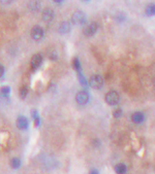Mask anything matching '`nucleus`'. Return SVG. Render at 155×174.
<instances>
[{
    "label": "nucleus",
    "instance_id": "f257e3e1",
    "mask_svg": "<svg viewBox=\"0 0 155 174\" xmlns=\"http://www.w3.org/2000/svg\"><path fill=\"white\" fill-rule=\"evenodd\" d=\"M105 100L111 106H116L120 102V96H119V94L116 91H110L105 95Z\"/></svg>",
    "mask_w": 155,
    "mask_h": 174
},
{
    "label": "nucleus",
    "instance_id": "f03ea898",
    "mask_svg": "<svg viewBox=\"0 0 155 174\" xmlns=\"http://www.w3.org/2000/svg\"><path fill=\"white\" fill-rule=\"evenodd\" d=\"M89 85L92 89L99 90L103 86V78L99 74H94L89 78Z\"/></svg>",
    "mask_w": 155,
    "mask_h": 174
},
{
    "label": "nucleus",
    "instance_id": "7ed1b4c3",
    "mask_svg": "<svg viewBox=\"0 0 155 174\" xmlns=\"http://www.w3.org/2000/svg\"><path fill=\"white\" fill-rule=\"evenodd\" d=\"M72 21L75 25H84L86 23V15L81 10H78L72 15Z\"/></svg>",
    "mask_w": 155,
    "mask_h": 174
},
{
    "label": "nucleus",
    "instance_id": "20e7f679",
    "mask_svg": "<svg viewBox=\"0 0 155 174\" xmlns=\"http://www.w3.org/2000/svg\"><path fill=\"white\" fill-rule=\"evenodd\" d=\"M97 30H98V24L95 23V22H92L89 25H87L85 28H84V34L86 36H93V35L96 33Z\"/></svg>",
    "mask_w": 155,
    "mask_h": 174
},
{
    "label": "nucleus",
    "instance_id": "39448f33",
    "mask_svg": "<svg viewBox=\"0 0 155 174\" xmlns=\"http://www.w3.org/2000/svg\"><path fill=\"white\" fill-rule=\"evenodd\" d=\"M76 101L79 105H85L88 103L89 101V95L87 92L85 91H81L79 92L77 94V96H76Z\"/></svg>",
    "mask_w": 155,
    "mask_h": 174
},
{
    "label": "nucleus",
    "instance_id": "423d86ee",
    "mask_svg": "<svg viewBox=\"0 0 155 174\" xmlns=\"http://www.w3.org/2000/svg\"><path fill=\"white\" fill-rule=\"evenodd\" d=\"M42 63V56L39 55V54H36L32 57L31 59V68L32 70H36L37 68L40 67V65Z\"/></svg>",
    "mask_w": 155,
    "mask_h": 174
},
{
    "label": "nucleus",
    "instance_id": "0eeeda50",
    "mask_svg": "<svg viewBox=\"0 0 155 174\" xmlns=\"http://www.w3.org/2000/svg\"><path fill=\"white\" fill-rule=\"evenodd\" d=\"M31 36H32V38H33L34 40L42 39V37H43V30H42V27H39V26L34 27V28L32 29V31H31Z\"/></svg>",
    "mask_w": 155,
    "mask_h": 174
},
{
    "label": "nucleus",
    "instance_id": "6e6552de",
    "mask_svg": "<svg viewBox=\"0 0 155 174\" xmlns=\"http://www.w3.org/2000/svg\"><path fill=\"white\" fill-rule=\"evenodd\" d=\"M42 20L45 21V22H47V23H49V22H51V21H53V19H54V12H53V9H46L42 12Z\"/></svg>",
    "mask_w": 155,
    "mask_h": 174
},
{
    "label": "nucleus",
    "instance_id": "1a4fd4ad",
    "mask_svg": "<svg viewBox=\"0 0 155 174\" xmlns=\"http://www.w3.org/2000/svg\"><path fill=\"white\" fill-rule=\"evenodd\" d=\"M131 119L135 124H142L145 121V115L141 111H137L131 115Z\"/></svg>",
    "mask_w": 155,
    "mask_h": 174
},
{
    "label": "nucleus",
    "instance_id": "9d476101",
    "mask_svg": "<svg viewBox=\"0 0 155 174\" xmlns=\"http://www.w3.org/2000/svg\"><path fill=\"white\" fill-rule=\"evenodd\" d=\"M17 127L21 130H25L28 127V121H27L26 118L24 116H20L17 119Z\"/></svg>",
    "mask_w": 155,
    "mask_h": 174
},
{
    "label": "nucleus",
    "instance_id": "9b49d317",
    "mask_svg": "<svg viewBox=\"0 0 155 174\" xmlns=\"http://www.w3.org/2000/svg\"><path fill=\"white\" fill-rule=\"evenodd\" d=\"M70 31V24L68 22H62L59 26V32L61 34H66Z\"/></svg>",
    "mask_w": 155,
    "mask_h": 174
},
{
    "label": "nucleus",
    "instance_id": "f8f14e48",
    "mask_svg": "<svg viewBox=\"0 0 155 174\" xmlns=\"http://www.w3.org/2000/svg\"><path fill=\"white\" fill-rule=\"evenodd\" d=\"M146 15L149 17H153L155 16V4L151 3L146 7Z\"/></svg>",
    "mask_w": 155,
    "mask_h": 174
},
{
    "label": "nucleus",
    "instance_id": "ddd939ff",
    "mask_svg": "<svg viewBox=\"0 0 155 174\" xmlns=\"http://www.w3.org/2000/svg\"><path fill=\"white\" fill-rule=\"evenodd\" d=\"M115 171L119 174L125 173L126 172V166H125L124 164H117L115 166Z\"/></svg>",
    "mask_w": 155,
    "mask_h": 174
},
{
    "label": "nucleus",
    "instance_id": "4468645a",
    "mask_svg": "<svg viewBox=\"0 0 155 174\" xmlns=\"http://www.w3.org/2000/svg\"><path fill=\"white\" fill-rule=\"evenodd\" d=\"M29 7H30L31 10H37L40 7V3L39 1H36V0H33V1H31L30 3H29Z\"/></svg>",
    "mask_w": 155,
    "mask_h": 174
},
{
    "label": "nucleus",
    "instance_id": "2eb2a0df",
    "mask_svg": "<svg viewBox=\"0 0 155 174\" xmlns=\"http://www.w3.org/2000/svg\"><path fill=\"white\" fill-rule=\"evenodd\" d=\"M9 94V87H3V88L0 90V95H1V96L6 97Z\"/></svg>",
    "mask_w": 155,
    "mask_h": 174
},
{
    "label": "nucleus",
    "instance_id": "dca6fc26",
    "mask_svg": "<svg viewBox=\"0 0 155 174\" xmlns=\"http://www.w3.org/2000/svg\"><path fill=\"white\" fill-rule=\"evenodd\" d=\"M20 164H21V162H20V160L19 159H17V158H16V159H13L12 160V167L13 168H18L19 166H20Z\"/></svg>",
    "mask_w": 155,
    "mask_h": 174
},
{
    "label": "nucleus",
    "instance_id": "f3484780",
    "mask_svg": "<svg viewBox=\"0 0 155 174\" xmlns=\"http://www.w3.org/2000/svg\"><path fill=\"white\" fill-rule=\"evenodd\" d=\"M73 67L76 68V70H78V71H80L81 70V64H80V61H79V59L76 58L73 60Z\"/></svg>",
    "mask_w": 155,
    "mask_h": 174
},
{
    "label": "nucleus",
    "instance_id": "a211bd4d",
    "mask_svg": "<svg viewBox=\"0 0 155 174\" xmlns=\"http://www.w3.org/2000/svg\"><path fill=\"white\" fill-rule=\"evenodd\" d=\"M27 88L26 87H23V88L21 89V92H20V96H21V98L22 99H24V98L26 97V95H27Z\"/></svg>",
    "mask_w": 155,
    "mask_h": 174
},
{
    "label": "nucleus",
    "instance_id": "6ab92c4d",
    "mask_svg": "<svg viewBox=\"0 0 155 174\" xmlns=\"http://www.w3.org/2000/svg\"><path fill=\"white\" fill-rule=\"evenodd\" d=\"M113 115H114V116H115L116 119L120 118V116L122 115V110L120 109V108H117V109L113 112Z\"/></svg>",
    "mask_w": 155,
    "mask_h": 174
},
{
    "label": "nucleus",
    "instance_id": "aec40b11",
    "mask_svg": "<svg viewBox=\"0 0 155 174\" xmlns=\"http://www.w3.org/2000/svg\"><path fill=\"white\" fill-rule=\"evenodd\" d=\"M79 77H80L81 83H82L84 87H87V86H88V83H87V80H85V78H84V76L82 75V73H80V74H79Z\"/></svg>",
    "mask_w": 155,
    "mask_h": 174
},
{
    "label": "nucleus",
    "instance_id": "412c9836",
    "mask_svg": "<svg viewBox=\"0 0 155 174\" xmlns=\"http://www.w3.org/2000/svg\"><path fill=\"white\" fill-rule=\"evenodd\" d=\"M13 0H0V3L1 4H9L12 3Z\"/></svg>",
    "mask_w": 155,
    "mask_h": 174
},
{
    "label": "nucleus",
    "instance_id": "4be33fe9",
    "mask_svg": "<svg viewBox=\"0 0 155 174\" xmlns=\"http://www.w3.org/2000/svg\"><path fill=\"white\" fill-rule=\"evenodd\" d=\"M3 73H4V68H3V66H2V65H0V78L2 77Z\"/></svg>",
    "mask_w": 155,
    "mask_h": 174
},
{
    "label": "nucleus",
    "instance_id": "5701e85b",
    "mask_svg": "<svg viewBox=\"0 0 155 174\" xmlns=\"http://www.w3.org/2000/svg\"><path fill=\"white\" fill-rule=\"evenodd\" d=\"M54 2H56V3H61L62 1H63V0H53Z\"/></svg>",
    "mask_w": 155,
    "mask_h": 174
},
{
    "label": "nucleus",
    "instance_id": "b1692460",
    "mask_svg": "<svg viewBox=\"0 0 155 174\" xmlns=\"http://www.w3.org/2000/svg\"><path fill=\"white\" fill-rule=\"evenodd\" d=\"M154 86H155V80H154Z\"/></svg>",
    "mask_w": 155,
    "mask_h": 174
}]
</instances>
